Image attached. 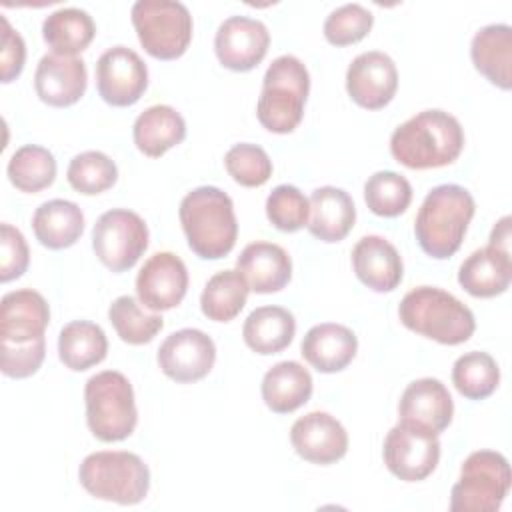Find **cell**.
<instances>
[{
	"mask_svg": "<svg viewBox=\"0 0 512 512\" xmlns=\"http://www.w3.org/2000/svg\"><path fill=\"white\" fill-rule=\"evenodd\" d=\"M292 448L300 458L312 464L328 466L338 462L348 452V432L328 412H308L290 428Z\"/></svg>",
	"mask_w": 512,
	"mask_h": 512,
	"instance_id": "18",
	"label": "cell"
},
{
	"mask_svg": "<svg viewBox=\"0 0 512 512\" xmlns=\"http://www.w3.org/2000/svg\"><path fill=\"white\" fill-rule=\"evenodd\" d=\"M226 172L246 188H258L272 176V160L258 144L240 142L234 144L224 156Z\"/></svg>",
	"mask_w": 512,
	"mask_h": 512,
	"instance_id": "39",
	"label": "cell"
},
{
	"mask_svg": "<svg viewBox=\"0 0 512 512\" xmlns=\"http://www.w3.org/2000/svg\"><path fill=\"white\" fill-rule=\"evenodd\" d=\"M474 68L502 90L512 86V28L488 24L480 28L470 44Z\"/></svg>",
	"mask_w": 512,
	"mask_h": 512,
	"instance_id": "26",
	"label": "cell"
},
{
	"mask_svg": "<svg viewBox=\"0 0 512 512\" xmlns=\"http://www.w3.org/2000/svg\"><path fill=\"white\" fill-rule=\"evenodd\" d=\"M356 334L336 322H322L312 326L300 344V354L318 372L332 374L344 370L356 356Z\"/></svg>",
	"mask_w": 512,
	"mask_h": 512,
	"instance_id": "22",
	"label": "cell"
},
{
	"mask_svg": "<svg viewBox=\"0 0 512 512\" xmlns=\"http://www.w3.org/2000/svg\"><path fill=\"white\" fill-rule=\"evenodd\" d=\"M68 184L84 196L100 194L112 188L118 180V168L110 156L100 150H86L76 154L66 170Z\"/></svg>",
	"mask_w": 512,
	"mask_h": 512,
	"instance_id": "38",
	"label": "cell"
},
{
	"mask_svg": "<svg viewBox=\"0 0 512 512\" xmlns=\"http://www.w3.org/2000/svg\"><path fill=\"white\" fill-rule=\"evenodd\" d=\"M248 292L250 286L238 270L216 272L200 294L202 314L214 322H230L242 312Z\"/></svg>",
	"mask_w": 512,
	"mask_h": 512,
	"instance_id": "33",
	"label": "cell"
},
{
	"mask_svg": "<svg viewBox=\"0 0 512 512\" xmlns=\"http://www.w3.org/2000/svg\"><path fill=\"white\" fill-rule=\"evenodd\" d=\"M46 356V340L38 338L26 344H2L0 348V364L2 372L8 378H28L38 372Z\"/></svg>",
	"mask_w": 512,
	"mask_h": 512,
	"instance_id": "42",
	"label": "cell"
},
{
	"mask_svg": "<svg viewBox=\"0 0 512 512\" xmlns=\"http://www.w3.org/2000/svg\"><path fill=\"white\" fill-rule=\"evenodd\" d=\"M382 458L386 468L404 482L428 478L440 460L438 436L398 422L386 434Z\"/></svg>",
	"mask_w": 512,
	"mask_h": 512,
	"instance_id": "11",
	"label": "cell"
},
{
	"mask_svg": "<svg viewBox=\"0 0 512 512\" xmlns=\"http://www.w3.org/2000/svg\"><path fill=\"white\" fill-rule=\"evenodd\" d=\"M266 216L280 232H296L308 224L310 200L296 186L280 184L266 198Z\"/></svg>",
	"mask_w": 512,
	"mask_h": 512,
	"instance_id": "40",
	"label": "cell"
},
{
	"mask_svg": "<svg viewBox=\"0 0 512 512\" xmlns=\"http://www.w3.org/2000/svg\"><path fill=\"white\" fill-rule=\"evenodd\" d=\"M396 88V64L388 54L380 50L358 54L346 70L348 96L366 110H380L390 104Z\"/></svg>",
	"mask_w": 512,
	"mask_h": 512,
	"instance_id": "15",
	"label": "cell"
},
{
	"mask_svg": "<svg viewBox=\"0 0 512 512\" xmlns=\"http://www.w3.org/2000/svg\"><path fill=\"white\" fill-rule=\"evenodd\" d=\"M180 224L190 250L204 260H218L232 252L238 222L232 198L216 186L190 190L178 208Z\"/></svg>",
	"mask_w": 512,
	"mask_h": 512,
	"instance_id": "2",
	"label": "cell"
},
{
	"mask_svg": "<svg viewBox=\"0 0 512 512\" xmlns=\"http://www.w3.org/2000/svg\"><path fill=\"white\" fill-rule=\"evenodd\" d=\"M148 248L144 218L126 208L104 212L92 228V250L112 272L130 270Z\"/></svg>",
	"mask_w": 512,
	"mask_h": 512,
	"instance_id": "10",
	"label": "cell"
},
{
	"mask_svg": "<svg viewBox=\"0 0 512 512\" xmlns=\"http://www.w3.org/2000/svg\"><path fill=\"white\" fill-rule=\"evenodd\" d=\"M2 22V48H0V64H2V82L8 84L20 76L26 60V44L22 36L10 26L6 16Z\"/></svg>",
	"mask_w": 512,
	"mask_h": 512,
	"instance_id": "44",
	"label": "cell"
},
{
	"mask_svg": "<svg viewBox=\"0 0 512 512\" xmlns=\"http://www.w3.org/2000/svg\"><path fill=\"white\" fill-rule=\"evenodd\" d=\"M308 200V232L322 242L344 240L356 222V206L350 194L336 186H320Z\"/></svg>",
	"mask_w": 512,
	"mask_h": 512,
	"instance_id": "24",
	"label": "cell"
},
{
	"mask_svg": "<svg viewBox=\"0 0 512 512\" xmlns=\"http://www.w3.org/2000/svg\"><path fill=\"white\" fill-rule=\"evenodd\" d=\"M452 382L468 400H484L498 388L500 368L488 352H466L452 366Z\"/></svg>",
	"mask_w": 512,
	"mask_h": 512,
	"instance_id": "35",
	"label": "cell"
},
{
	"mask_svg": "<svg viewBox=\"0 0 512 512\" xmlns=\"http://www.w3.org/2000/svg\"><path fill=\"white\" fill-rule=\"evenodd\" d=\"M296 334V320L282 306H260L248 314L242 338L250 350L262 356L278 354L290 346Z\"/></svg>",
	"mask_w": 512,
	"mask_h": 512,
	"instance_id": "30",
	"label": "cell"
},
{
	"mask_svg": "<svg viewBox=\"0 0 512 512\" xmlns=\"http://www.w3.org/2000/svg\"><path fill=\"white\" fill-rule=\"evenodd\" d=\"M96 88L106 104L132 106L148 88V68L132 48L112 46L96 62Z\"/></svg>",
	"mask_w": 512,
	"mask_h": 512,
	"instance_id": "12",
	"label": "cell"
},
{
	"mask_svg": "<svg viewBox=\"0 0 512 512\" xmlns=\"http://www.w3.org/2000/svg\"><path fill=\"white\" fill-rule=\"evenodd\" d=\"M308 92L310 74L304 62L292 54L274 58L262 78L258 122L274 134L292 132L302 122Z\"/></svg>",
	"mask_w": 512,
	"mask_h": 512,
	"instance_id": "5",
	"label": "cell"
},
{
	"mask_svg": "<svg viewBox=\"0 0 512 512\" xmlns=\"http://www.w3.org/2000/svg\"><path fill=\"white\" fill-rule=\"evenodd\" d=\"M32 230L36 240L50 250L70 248L84 232V214L76 202L54 198L36 208Z\"/></svg>",
	"mask_w": 512,
	"mask_h": 512,
	"instance_id": "29",
	"label": "cell"
},
{
	"mask_svg": "<svg viewBox=\"0 0 512 512\" xmlns=\"http://www.w3.org/2000/svg\"><path fill=\"white\" fill-rule=\"evenodd\" d=\"M366 206L382 218H394L406 212L412 202L410 182L392 170L374 172L364 184Z\"/></svg>",
	"mask_w": 512,
	"mask_h": 512,
	"instance_id": "37",
	"label": "cell"
},
{
	"mask_svg": "<svg viewBox=\"0 0 512 512\" xmlns=\"http://www.w3.org/2000/svg\"><path fill=\"white\" fill-rule=\"evenodd\" d=\"M400 322L430 340L456 346L476 330L472 310L454 294L436 286H418L410 290L398 306Z\"/></svg>",
	"mask_w": 512,
	"mask_h": 512,
	"instance_id": "4",
	"label": "cell"
},
{
	"mask_svg": "<svg viewBox=\"0 0 512 512\" xmlns=\"http://www.w3.org/2000/svg\"><path fill=\"white\" fill-rule=\"evenodd\" d=\"M270 46V32L264 22L248 16L226 18L214 36V52L220 64L234 72L256 68Z\"/></svg>",
	"mask_w": 512,
	"mask_h": 512,
	"instance_id": "14",
	"label": "cell"
},
{
	"mask_svg": "<svg viewBox=\"0 0 512 512\" xmlns=\"http://www.w3.org/2000/svg\"><path fill=\"white\" fill-rule=\"evenodd\" d=\"M30 262V250L24 234L8 222L0 226V280L10 282L20 278Z\"/></svg>",
	"mask_w": 512,
	"mask_h": 512,
	"instance_id": "43",
	"label": "cell"
},
{
	"mask_svg": "<svg viewBox=\"0 0 512 512\" xmlns=\"http://www.w3.org/2000/svg\"><path fill=\"white\" fill-rule=\"evenodd\" d=\"M86 422L90 432L102 442L126 440L138 422L134 388L116 370H104L88 378L84 386Z\"/></svg>",
	"mask_w": 512,
	"mask_h": 512,
	"instance_id": "7",
	"label": "cell"
},
{
	"mask_svg": "<svg viewBox=\"0 0 512 512\" xmlns=\"http://www.w3.org/2000/svg\"><path fill=\"white\" fill-rule=\"evenodd\" d=\"M156 360L170 380L188 384L208 376L216 362V346L206 332L182 328L160 344Z\"/></svg>",
	"mask_w": 512,
	"mask_h": 512,
	"instance_id": "13",
	"label": "cell"
},
{
	"mask_svg": "<svg viewBox=\"0 0 512 512\" xmlns=\"http://www.w3.org/2000/svg\"><path fill=\"white\" fill-rule=\"evenodd\" d=\"M96 24L86 10L80 8H58L46 16L42 24L44 42L54 54L76 56L86 50L94 40Z\"/></svg>",
	"mask_w": 512,
	"mask_h": 512,
	"instance_id": "32",
	"label": "cell"
},
{
	"mask_svg": "<svg viewBox=\"0 0 512 512\" xmlns=\"http://www.w3.org/2000/svg\"><path fill=\"white\" fill-rule=\"evenodd\" d=\"M132 138L142 154L160 158L186 138V122L176 108L154 104L134 120Z\"/></svg>",
	"mask_w": 512,
	"mask_h": 512,
	"instance_id": "27",
	"label": "cell"
},
{
	"mask_svg": "<svg viewBox=\"0 0 512 512\" xmlns=\"http://www.w3.org/2000/svg\"><path fill=\"white\" fill-rule=\"evenodd\" d=\"M464 148V130L452 114L432 108L400 124L390 136L394 160L412 170L452 164Z\"/></svg>",
	"mask_w": 512,
	"mask_h": 512,
	"instance_id": "1",
	"label": "cell"
},
{
	"mask_svg": "<svg viewBox=\"0 0 512 512\" xmlns=\"http://www.w3.org/2000/svg\"><path fill=\"white\" fill-rule=\"evenodd\" d=\"M78 480L90 496L122 506L142 502L150 490L148 466L138 454L126 450L88 454L78 468Z\"/></svg>",
	"mask_w": 512,
	"mask_h": 512,
	"instance_id": "6",
	"label": "cell"
},
{
	"mask_svg": "<svg viewBox=\"0 0 512 512\" xmlns=\"http://www.w3.org/2000/svg\"><path fill=\"white\" fill-rule=\"evenodd\" d=\"M108 320L114 326L120 340L140 346L150 342L164 326V318L158 312H144L134 296H118L108 308Z\"/></svg>",
	"mask_w": 512,
	"mask_h": 512,
	"instance_id": "36",
	"label": "cell"
},
{
	"mask_svg": "<svg viewBox=\"0 0 512 512\" xmlns=\"http://www.w3.org/2000/svg\"><path fill=\"white\" fill-rule=\"evenodd\" d=\"M188 290V270L172 252L152 254L136 276L138 300L152 312L178 306Z\"/></svg>",
	"mask_w": 512,
	"mask_h": 512,
	"instance_id": "16",
	"label": "cell"
},
{
	"mask_svg": "<svg viewBox=\"0 0 512 512\" xmlns=\"http://www.w3.org/2000/svg\"><path fill=\"white\" fill-rule=\"evenodd\" d=\"M374 16L362 4H342L324 20V36L334 46L360 42L372 28Z\"/></svg>",
	"mask_w": 512,
	"mask_h": 512,
	"instance_id": "41",
	"label": "cell"
},
{
	"mask_svg": "<svg viewBox=\"0 0 512 512\" xmlns=\"http://www.w3.org/2000/svg\"><path fill=\"white\" fill-rule=\"evenodd\" d=\"M6 172L20 192L34 194L52 186L56 178V160L48 148L26 144L10 156Z\"/></svg>",
	"mask_w": 512,
	"mask_h": 512,
	"instance_id": "34",
	"label": "cell"
},
{
	"mask_svg": "<svg viewBox=\"0 0 512 512\" xmlns=\"http://www.w3.org/2000/svg\"><path fill=\"white\" fill-rule=\"evenodd\" d=\"M312 376L296 360L274 364L262 378V400L276 414H290L312 396Z\"/></svg>",
	"mask_w": 512,
	"mask_h": 512,
	"instance_id": "28",
	"label": "cell"
},
{
	"mask_svg": "<svg viewBox=\"0 0 512 512\" xmlns=\"http://www.w3.org/2000/svg\"><path fill=\"white\" fill-rule=\"evenodd\" d=\"M512 472L504 454L494 450L472 452L460 468L450 492L452 512H496L510 492Z\"/></svg>",
	"mask_w": 512,
	"mask_h": 512,
	"instance_id": "8",
	"label": "cell"
},
{
	"mask_svg": "<svg viewBox=\"0 0 512 512\" xmlns=\"http://www.w3.org/2000/svg\"><path fill=\"white\" fill-rule=\"evenodd\" d=\"M488 246L498 248V250H502V252H510V216H502V218L494 224V228H492V232H490V242H488Z\"/></svg>",
	"mask_w": 512,
	"mask_h": 512,
	"instance_id": "45",
	"label": "cell"
},
{
	"mask_svg": "<svg viewBox=\"0 0 512 512\" xmlns=\"http://www.w3.org/2000/svg\"><path fill=\"white\" fill-rule=\"evenodd\" d=\"M130 18L142 48L158 60H176L190 46L192 16L182 2L138 0Z\"/></svg>",
	"mask_w": 512,
	"mask_h": 512,
	"instance_id": "9",
	"label": "cell"
},
{
	"mask_svg": "<svg viewBox=\"0 0 512 512\" xmlns=\"http://www.w3.org/2000/svg\"><path fill=\"white\" fill-rule=\"evenodd\" d=\"M474 212L476 202L464 186H434L420 204L414 220V234L420 248L436 260L454 256L462 246Z\"/></svg>",
	"mask_w": 512,
	"mask_h": 512,
	"instance_id": "3",
	"label": "cell"
},
{
	"mask_svg": "<svg viewBox=\"0 0 512 512\" xmlns=\"http://www.w3.org/2000/svg\"><path fill=\"white\" fill-rule=\"evenodd\" d=\"M88 84L86 62L78 56L44 54L34 72V90L38 98L54 108L76 104Z\"/></svg>",
	"mask_w": 512,
	"mask_h": 512,
	"instance_id": "19",
	"label": "cell"
},
{
	"mask_svg": "<svg viewBox=\"0 0 512 512\" xmlns=\"http://www.w3.org/2000/svg\"><path fill=\"white\" fill-rule=\"evenodd\" d=\"M454 402L438 378L410 382L398 402V422L440 436L452 422Z\"/></svg>",
	"mask_w": 512,
	"mask_h": 512,
	"instance_id": "17",
	"label": "cell"
},
{
	"mask_svg": "<svg viewBox=\"0 0 512 512\" xmlns=\"http://www.w3.org/2000/svg\"><path fill=\"white\" fill-rule=\"evenodd\" d=\"M512 280L510 252L492 246L474 250L458 270V284L474 298H492L508 290Z\"/></svg>",
	"mask_w": 512,
	"mask_h": 512,
	"instance_id": "25",
	"label": "cell"
},
{
	"mask_svg": "<svg viewBox=\"0 0 512 512\" xmlns=\"http://www.w3.org/2000/svg\"><path fill=\"white\" fill-rule=\"evenodd\" d=\"M236 270L244 276L250 290L270 294L282 290L290 282L292 260L282 246L258 240L244 246L236 260Z\"/></svg>",
	"mask_w": 512,
	"mask_h": 512,
	"instance_id": "23",
	"label": "cell"
},
{
	"mask_svg": "<svg viewBox=\"0 0 512 512\" xmlns=\"http://www.w3.org/2000/svg\"><path fill=\"white\" fill-rule=\"evenodd\" d=\"M108 354V340L104 330L88 320L68 322L58 334V356L60 362L82 372L100 364Z\"/></svg>",
	"mask_w": 512,
	"mask_h": 512,
	"instance_id": "31",
	"label": "cell"
},
{
	"mask_svg": "<svg viewBox=\"0 0 512 512\" xmlns=\"http://www.w3.org/2000/svg\"><path fill=\"white\" fill-rule=\"evenodd\" d=\"M356 278L374 292H392L404 276L402 258L392 242L382 236H362L352 248Z\"/></svg>",
	"mask_w": 512,
	"mask_h": 512,
	"instance_id": "21",
	"label": "cell"
},
{
	"mask_svg": "<svg viewBox=\"0 0 512 512\" xmlns=\"http://www.w3.org/2000/svg\"><path fill=\"white\" fill-rule=\"evenodd\" d=\"M48 322L50 308L40 292L22 288L2 296L0 344H26L44 338Z\"/></svg>",
	"mask_w": 512,
	"mask_h": 512,
	"instance_id": "20",
	"label": "cell"
}]
</instances>
